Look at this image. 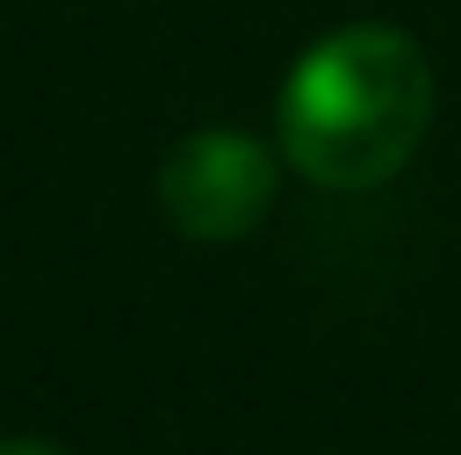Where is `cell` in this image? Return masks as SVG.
Here are the masks:
<instances>
[{"instance_id": "1", "label": "cell", "mask_w": 461, "mask_h": 455, "mask_svg": "<svg viewBox=\"0 0 461 455\" xmlns=\"http://www.w3.org/2000/svg\"><path fill=\"white\" fill-rule=\"evenodd\" d=\"M435 114L428 54L402 27L355 21L314 41L281 87V148L321 187H381L402 175Z\"/></svg>"}, {"instance_id": "2", "label": "cell", "mask_w": 461, "mask_h": 455, "mask_svg": "<svg viewBox=\"0 0 461 455\" xmlns=\"http://www.w3.org/2000/svg\"><path fill=\"white\" fill-rule=\"evenodd\" d=\"M275 187H281L275 154L241 128H201L174 141L161 175H154V195H161L167 222L187 241H241V234H254L275 208Z\"/></svg>"}, {"instance_id": "3", "label": "cell", "mask_w": 461, "mask_h": 455, "mask_svg": "<svg viewBox=\"0 0 461 455\" xmlns=\"http://www.w3.org/2000/svg\"><path fill=\"white\" fill-rule=\"evenodd\" d=\"M0 455H60V449H47V442H0Z\"/></svg>"}]
</instances>
